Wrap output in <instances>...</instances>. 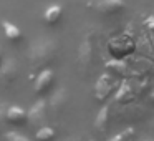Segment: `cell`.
<instances>
[{"instance_id":"8","label":"cell","mask_w":154,"mask_h":141,"mask_svg":"<svg viewBox=\"0 0 154 141\" xmlns=\"http://www.w3.org/2000/svg\"><path fill=\"white\" fill-rule=\"evenodd\" d=\"M98 7L103 8V12H106V14H116L123 8V2L121 0H101Z\"/></svg>"},{"instance_id":"2","label":"cell","mask_w":154,"mask_h":141,"mask_svg":"<svg viewBox=\"0 0 154 141\" xmlns=\"http://www.w3.org/2000/svg\"><path fill=\"white\" fill-rule=\"evenodd\" d=\"M5 121L10 123V124H14V126H23V124L28 121L27 111H25L22 106H17V105L8 106L7 110H5Z\"/></svg>"},{"instance_id":"9","label":"cell","mask_w":154,"mask_h":141,"mask_svg":"<svg viewBox=\"0 0 154 141\" xmlns=\"http://www.w3.org/2000/svg\"><path fill=\"white\" fill-rule=\"evenodd\" d=\"M4 139L5 141H32L30 138H27L25 134L18 133V131H7L4 134Z\"/></svg>"},{"instance_id":"12","label":"cell","mask_w":154,"mask_h":141,"mask_svg":"<svg viewBox=\"0 0 154 141\" xmlns=\"http://www.w3.org/2000/svg\"><path fill=\"white\" fill-rule=\"evenodd\" d=\"M68 141H78V139H75V138H71V139H68Z\"/></svg>"},{"instance_id":"1","label":"cell","mask_w":154,"mask_h":141,"mask_svg":"<svg viewBox=\"0 0 154 141\" xmlns=\"http://www.w3.org/2000/svg\"><path fill=\"white\" fill-rule=\"evenodd\" d=\"M55 83V73L53 70H50V68H45V70H40V73L37 75V78H35V93L38 95V96H42V95L48 93L50 91V88L53 86Z\"/></svg>"},{"instance_id":"10","label":"cell","mask_w":154,"mask_h":141,"mask_svg":"<svg viewBox=\"0 0 154 141\" xmlns=\"http://www.w3.org/2000/svg\"><path fill=\"white\" fill-rule=\"evenodd\" d=\"M133 134H134V130H133V128H129V130H126V131H123V133L113 136L109 141H129V138L133 136Z\"/></svg>"},{"instance_id":"4","label":"cell","mask_w":154,"mask_h":141,"mask_svg":"<svg viewBox=\"0 0 154 141\" xmlns=\"http://www.w3.org/2000/svg\"><path fill=\"white\" fill-rule=\"evenodd\" d=\"M2 28H4V35L7 37L8 42H14V43H18L22 40V32L18 30L17 25L10 24L8 20L2 22Z\"/></svg>"},{"instance_id":"14","label":"cell","mask_w":154,"mask_h":141,"mask_svg":"<svg viewBox=\"0 0 154 141\" xmlns=\"http://www.w3.org/2000/svg\"><path fill=\"white\" fill-rule=\"evenodd\" d=\"M90 141H94V139H90Z\"/></svg>"},{"instance_id":"13","label":"cell","mask_w":154,"mask_h":141,"mask_svg":"<svg viewBox=\"0 0 154 141\" xmlns=\"http://www.w3.org/2000/svg\"><path fill=\"white\" fill-rule=\"evenodd\" d=\"M143 141H154V139H143Z\"/></svg>"},{"instance_id":"5","label":"cell","mask_w":154,"mask_h":141,"mask_svg":"<svg viewBox=\"0 0 154 141\" xmlns=\"http://www.w3.org/2000/svg\"><path fill=\"white\" fill-rule=\"evenodd\" d=\"M61 15H63V10H61L60 5H50V7L45 10L43 18H45V22H47L48 25H55V24L60 22Z\"/></svg>"},{"instance_id":"7","label":"cell","mask_w":154,"mask_h":141,"mask_svg":"<svg viewBox=\"0 0 154 141\" xmlns=\"http://www.w3.org/2000/svg\"><path fill=\"white\" fill-rule=\"evenodd\" d=\"M57 136V131L51 126H40L35 133V141H53Z\"/></svg>"},{"instance_id":"11","label":"cell","mask_w":154,"mask_h":141,"mask_svg":"<svg viewBox=\"0 0 154 141\" xmlns=\"http://www.w3.org/2000/svg\"><path fill=\"white\" fill-rule=\"evenodd\" d=\"M0 67H2V50H0Z\"/></svg>"},{"instance_id":"6","label":"cell","mask_w":154,"mask_h":141,"mask_svg":"<svg viewBox=\"0 0 154 141\" xmlns=\"http://www.w3.org/2000/svg\"><path fill=\"white\" fill-rule=\"evenodd\" d=\"M15 73H17V67H15L14 60H7V63H4L0 67V78L4 81H12L15 80Z\"/></svg>"},{"instance_id":"3","label":"cell","mask_w":154,"mask_h":141,"mask_svg":"<svg viewBox=\"0 0 154 141\" xmlns=\"http://www.w3.org/2000/svg\"><path fill=\"white\" fill-rule=\"evenodd\" d=\"M27 118H28V123L38 126V124H40V121L45 120V103H43V101L35 103L33 106H32V110L27 113Z\"/></svg>"}]
</instances>
